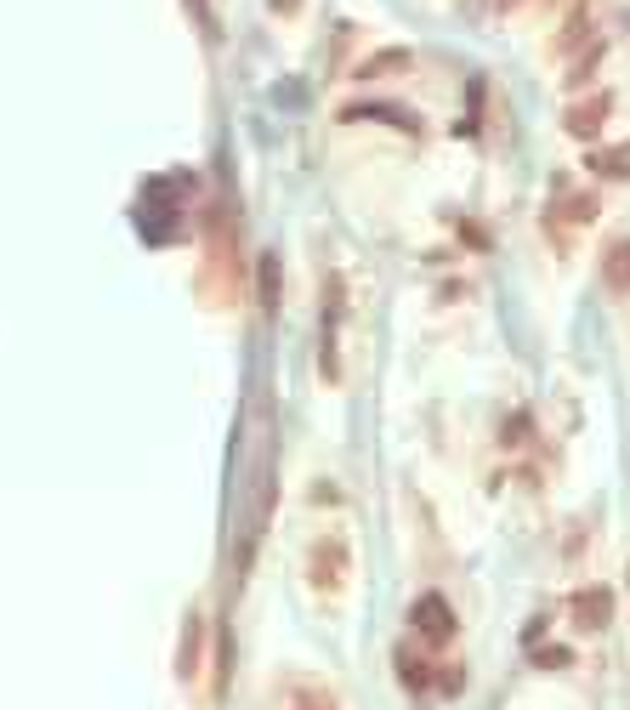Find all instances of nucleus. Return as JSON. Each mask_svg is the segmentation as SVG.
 Here are the masks:
<instances>
[{"mask_svg":"<svg viewBox=\"0 0 630 710\" xmlns=\"http://www.w3.org/2000/svg\"><path fill=\"white\" fill-rule=\"evenodd\" d=\"M347 574H352V551L341 534H324V540L307 546V586L313 591L335 597V591H347Z\"/></svg>","mask_w":630,"mask_h":710,"instance_id":"nucleus-1","label":"nucleus"},{"mask_svg":"<svg viewBox=\"0 0 630 710\" xmlns=\"http://www.w3.org/2000/svg\"><path fill=\"white\" fill-rule=\"evenodd\" d=\"M409 631H415L420 642L443 648V642L455 637V608H449V597H438V591L415 597V608H409Z\"/></svg>","mask_w":630,"mask_h":710,"instance_id":"nucleus-2","label":"nucleus"},{"mask_svg":"<svg viewBox=\"0 0 630 710\" xmlns=\"http://www.w3.org/2000/svg\"><path fill=\"white\" fill-rule=\"evenodd\" d=\"M341 120H381V125H392V131H403V137H420L426 125H420V114L415 108H403V103H375V97H358V103H347L341 108Z\"/></svg>","mask_w":630,"mask_h":710,"instance_id":"nucleus-3","label":"nucleus"},{"mask_svg":"<svg viewBox=\"0 0 630 710\" xmlns=\"http://www.w3.org/2000/svg\"><path fill=\"white\" fill-rule=\"evenodd\" d=\"M608 114H613V97H608V91H596L591 103H574L568 114H562V131H568V137H579V142H591V137H602Z\"/></svg>","mask_w":630,"mask_h":710,"instance_id":"nucleus-4","label":"nucleus"},{"mask_svg":"<svg viewBox=\"0 0 630 710\" xmlns=\"http://www.w3.org/2000/svg\"><path fill=\"white\" fill-rule=\"evenodd\" d=\"M574 625L579 631H608L613 625V591L608 586H585V591H574Z\"/></svg>","mask_w":630,"mask_h":710,"instance_id":"nucleus-5","label":"nucleus"},{"mask_svg":"<svg viewBox=\"0 0 630 710\" xmlns=\"http://www.w3.org/2000/svg\"><path fill=\"white\" fill-rule=\"evenodd\" d=\"M256 302H262L267 319H279V307H284V267H279V256H273V250L256 262Z\"/></svg>","mask_w":630,"mask_h":710,"instance_id":"nucleus-6","label":"nucleus"},{"mask_svg":"<svg viewBox=\"0 0 630 710\" xmlns=\"http://www.w3.org/2000/svg\"><path fill=\"white\" fill-rule=\"evenodd\" d=\"M602 284L613 296H630V239H608L602 245Z\"/></svg>","mask_w":630,"mask_h":710,"instance_id":"nucleus-7","label":"nucleus"},{"mask_svg":"<svg viewBox=\"0 0 630 710\" xmlns=\"http://www.w3.org/2000/svg\"><path fill=\"white\" fill-rule=\"evenodd\" d=\"M409 63H415V52H409V46H386V52L364 57V63H358L352 74H358V86H369V80H386V74H403Z\"/></svg>","mask_w":630,"mask_h":710,"instance_id":"nucleus-8","label":"nucleus"},{"mask_svg":"<svg viewBox=\"0 0 630 710\" xmlns=\"http://www.w3.org/2000/svg\"><path fill=\"white\" fill-rule=\"evenodd\" d=\"M585 222H596V194H568L551 205V228H585Z\"/></svg>","mask_w":630,"mask_h":710,"instance_id":"nucleus-9","label":"nucleus"},{"mask_svg":"<svg viewBox=\"0 0 630 710\" xmlns=\"http://www.w3.org/2000/svg\"><path fill=\"white\" fill-rule=\"evenodd\" d=\"M199 648H205V614H188L182 654H176V676H182V682H193V676H199Z\"/></svg>","mask_w":630,"mask_h":710,"instance_id":"nucleus-10","label":"nucleus"},{"mask_svg":"<svg viewBox=\"0 0 630 710\" xmlns=\"http://www.w3.org/2000/svg\"><path fill=\"white\" fill-rule=\"evenodd\" d=\"M392 665H398V682H403L409 693H426L432 682H438V676H432V665H426L415 648H403V642H398V654H392Z\"/></svg>","mask_w":630,"mask_h":710,"instance_id":"nucleus-11","label":"nucleus"},{"mask_svg":"<svg viewBox=\"0 0 630 710\" xmlns=\"http://www.w3.org/2000/svg\"><path fill=\"white\" fill-rule=\"evenodd\" d=\"M585 165H591L596 177H608V182H630V154H608V148H591V154H585Z\"/></svg>","mask_w":630,"mask_h":710,"instance_id":"nucleus-12","label":"nucleus"},{"mask_svg":"<svg viewBox=\"0 0 630 710\" xmlns=\"http://www.w3.org/2000/svg\"><path fill=\"white\" fill-rule=\"evenodd\" d=\"M528 659H534L540 671H568V665H574V654H568V648H557V642H534V648H528Z\"/></svg>","mask_w":630,"mask_h":710,"instance_id":"nucleus-13","label":"nucleus"},{"mask_svg":"<svg viewBox=\"0 0 630 710\" xmlns=\"http://www.w3.org/2000/svg\"><path fill=\"white\" fill-rule=\"evenodd\" d=\"M585 29H591V12H585V6H579L574 18L562 23V35H557V52H574L579 40H585Z\"/></svg>","mask_w":630,"mask_h":710,"instance_id":"nucleus-14","label":"nucleus"},{"mask_svg":"<svg viewBox=\"0 0 630 710\" xmlns=\"http://www.w3.org/2000/svg\"><path fill=\"white\" fill-rule=\"evenodd\" d=\"M228 676H233V637L222 631V642H216V699L228 693Z\"/></svg>","mask_w":630,"mask_h":710,"instance_id":"nucleus-15","label":"nucleus"},{"mask_svg":"<svg viewBox=\"0 0 630 710\" xmlns=\"http://www.w3.org/2000/svg\"><path fill=\"white\" fill-rule=\"evenodd\" d=\"M596 63H602V46H591V52H585V57L574 63V69H568V91H579V86H585V80L596 74Z\"/></svg>","mask_w":630,"mask_h":710,"instance_id":"nucleus-16","label":"nucleus"},{"mask_svg":"<svg viewBox=\"0 0 630 710\" xmlns=\"http://www.w3.org/2000/svg\"><path fill=\"white\" fill-rule=\"evenodd\" d=\"M460 239L472 250H489V233H477V222H460Z\"/></svg>","mask_w":630,"mask_h":710,"instance_id":"nucleus-17","label":"nucleus"},{"mask_svg":"<svg viewBox=\"0 0 630 710\" xmlns=\"http://www.w3.org/2000/svg\"><path fill=\"white\" fill-rule=\"evenodd\" d=\"M528 438V415H511L506 421V444H523Z\"/></svg>","mask_w":630,"mask_h":710,"instance_id":"nucleus-18","label":"nucleus"},{"mask_svg":"<svg viewBox=\"0 0 630 710\" xmlns=\"http://www.w3.org/2000/svg\"><path fill=\"white\" fill-rule=\"evenodd\" d=\"M438 688L455 699V693H460V665H455V671H438Z\"/></svg>","mask_w":630,"mask_h":710,"instance_id":"nucleus-19","label":"nucleus"},{"mask_svg":"<svg viewBox=\"0 0 630 710\" xmlns=\"http://www.w3.org/2000/svg\"><path fill=\"white\" fill-rule=\"evenodd\" d=\"M267 6H273L279 18H296V12H301V0H267Z\"/></svg>","mask_w":630,"mask_h":710,"instance_id":"nucleus-20","label":"nucleus"},{"mask_svg":"<svg viewBox=\"0 0 630 710\" xmlns=\"http://www.w3.org/2000/svg\"><path fill=\"white\" fill-rule=\"evenodd\" d=\"M494 6H500V12H517V6H523V0H494Z\"/></svg>","mask_w":630,"mask_h":710,"instance_id":"nucleus-21","label":"nucleus"}]
</instances>
